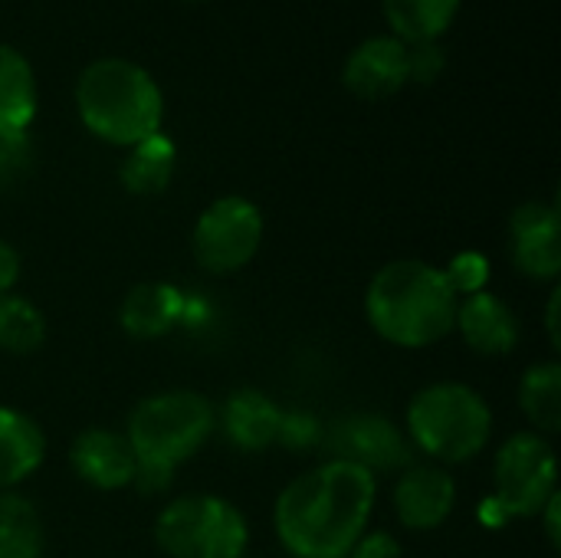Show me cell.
Segmentation results:
<instances>
[{
    "label": "cell",
    "mask_w": 561,
    "mask_h": 558,
    "mask_svg": "<svg viewBox=\"0 0 561 558\" xmlns=\"http://www.w3.org/2000/svg\"><path fill=\"white\" fill-rule=\"evenodd\" d=\"M378 480L345 460H329L293 480L276 500L279 543L296 558H345L365 536Z\"/></svg>",
    "instance_id": "6da1fadb"
},
{
    "label": "cell",
    "mask_w": 561,
    "mask_h": 558,
    "mask_svg": "<svg viewBox=\"0 0 561 558\" xmlns=\"http://www.w3.org/2000/svg\"><path fill=\"white\" fill-rule=\"evenodd\" d=\"M460 296L450 289L444 270L424 260H394L375 273L365 312L371 329L391 345L424 349L454 332Z\"/></svg>",
    "instance_id": "7a4b0ae2"
},
{
    "label": "cell",
    "mask_w": 561,
    "mask_h": 558,
    "mask_svg": "<svg viewBox=\"0 0 561 558\" xmlns=\"http://www.w3.org/2000/svg\"><path fill=\"white\" fill-rule=\"evenodd\" d=\"M76 109L95 138L131 148L161 132L164 95L145 66L122 56H105L79 72Z\"/></svg>",
    "instance_id": "3957f363"
},
{
    "label": "cell",
    "mask_w": 561,
    "mask_h": 558,
    "mask_svg": "<svg viewBox=\"0 0 561 558\" xmlns=\"http://www.w3.org/2000/svg\"><path fill=\"white\" fill-rule=\"evenodd\" d=\"M214 424V405L194 391H164L141 401L131 411L125 431V441L131 444L138 460L135 487L141 493L164 490L171 483V474L207 444Z\"/></svg>",
    "instance_id": "277c9868"
},
{
    "label": "cell",
    "mask_w": 561,
    "mask_h": 558,
    "mask_svg": "<svg viewBox=\"0 0 561 558\" xmlns=\"http://www.w3.org/2000/svg\"><path fill=\"white\" fill-rule=\"evenodd\" d=\"M408 434L414 447L434 460L463 464L486 447L493 434V411L473 388L440 382L414 395L408 408Z\"/></svg>",
    "instance_id": "5b68a950"
},
{
    "label": "cell",
    "mask_w": 561,
    "mask_h": 558,
    "mask_svg": "<svg viewBox=\"0 0 561 558\" xmlns=\"http://www.w3.org/2000/svg\"><path fill=\"white\" fill-rule=\"evenodd\" d=\"M154 539L168 558H243L250 529L233 503L197 493L161 510Z\"/></svg>",
    "instance_id": "8992f818"
},
{
    "label": "cell",
    "mask_w": 561,
    "mask_h": 558,
    "mask_svg": "<svg viewBox=\"0 0 561 558\" xmlns=\"http://www.w3.org/2000/svg\"><path fill=\"white\" fill-rule=\"evenodd\" d=\"M556 480L559 464L552 444L536 431L513 434L493 464V506L506 520L539 516L542 506L559 493Z\"/></svg>",
    "instance_id": "52a82bcc"
},
{
    "label": "cell",
    "mask_w": 561,
    "mask_h": 558,
    "mask_svg": "<svg viewBox=\"0 0 561 558\" xmlns=\"http://www.w3.org/2000/svg\"><path fill=\"white\" fill-rule=\"evenodd\" d=\"M263 240V214L247 197H220L214 201L197 227H194V257L210 273H237L243 270Z\"/></svg>",
    "instance_id": "ba28073f"
},
{
    "label": "cell",
    "mask_w": 561,
    "mask_h": 558,
    "mask_svg": "<svg viewBox=\"0 0 561 558\" xmlns=\"http://www.w3.org/2000/svg\"><path fill=\"white\" fill-rule=\"evenodd\" d=\"M325 447L332 451V460L355 464L368 470L371 477L401 470L411 464V451L404 434L378 414H348L339 418L325 431Z\"/></svg>",
    "instance_id": "9c48e42d"
},
{
    "label": "cell",
    "mask_w": 561,
    "mask_h": 558,
    "mask_svg": "<svg viewBox=\"0 0 561 558\" xmlns=\"http://www.w3.org/2000/svg\"><path fill=\"white\" fill-rule=\"evenodd\" d=\"M513 260L533 280H556L561 273V217L556 204L529 201L510 220Z\"/></svg>",
    "instance_id": "30bf717a"
},
{
    "label": "cell",
    "mask_w": 561,
    "mask_h": 558,
    "mask_svg": "<svg viewBox=\"0 0 561 558\" xmlns=\"http://www.w3.org/2000/svg\"><path fill=\"white\" fill-rule=\"evenodd\" d=\"M342 82L358 99H388L408 82V43L398 36H368L342 69Z\"/></svg>",
    "instance_id": "8fae6325"
},
{
    "label": "cell",
    "mask_w": 561,
    "mask_h": 558,
    "mask_svg": "<svg viewBox=\"0 0 561 558\" xmlns=\"http://www.w3.org/2000/svg\"><path fill=\"white\" fill-rule=\"evenodd\" d=\"M69 464L79 480H85L95 490H122L135 483L138 460L125 434L89 428L82 431L69 447Z\"/></svg>",
    "instance_id": "7c38bea8"
},
{
    "label": "cell",
    "mask_w": 561,
    "mask_h": 558,
    "mask_svg": "<svg viewBox=\"0 0 561 558\" xmlns=\"http://www.w3.org/2000/svg\"><path fill=\"white\" fill-rule=\"evenodd\" d=\"M457 503V483L440 467H408L394 487V513L408 529H437Z\"/></svg>",
    "instance_id": "4fadbf2b"
},
{
    "label": "cell",
    "mask_w": 561,
    "mask_h": 558,
    "mask_svg": "<svg viewBox=\"0 0 561 558\" xmlns=\"http://www.w3.org/2000/svg\"><path fill=\"white\" fill-rule=\"evenodd\" d=\"M463 342L480 355H510L519 345V322L513 309L493 293H473L457 306V322Z\"/></svg>",
    "instance_id": "5bb4252c"
},
{
    "label": "cell",
    "mask_w": 561,
    "mask_h": 558,
    "mask_svg": "<svg viewBox=\"0 0 561 558\" xmlns=\"http://www.w3.org/2000/svg\"><path fill=\"white\" fill-rule=\"evenodd\" d=\"M220 424L233 447L256 454V451H266L273 441H279L283 411L263 391L240 388L227 398V405L220 411Z\"/></svg>",
    "instance_id": "9a60e30c"
},
{
    "label": "cell",
    "mask_w": 561,
    "mask_h": 558,
    "mask_svg": "<svg viewBox=\"0 0 561 558\" xmlns=\"http://www.w3.org/2000/svg\"><path fill=\"white\" fill-rule=\"evenodd\" d=\"M184 293L168 283H138L122 299L118 319L131 339H158L184 319Z\"/></svg>",
    "instance_id": "2e32d148"
},
{
    "label": "cell",
    "mask_w": 561,
    "mask_h": 558,
    "mask_svg": "<svg viewBox=\"0 0 561 558\" xmlns=\"http://www.w3.org/2000/svg\"><path fill=\"white\" fill-rule=\"evenodd\" d=\"M46 457V437L33 418L0 408V490L23 483Z\"/></svg>",
    "instance_id": "e0dca14e"
},
{
    "label": "cell",
    "mask_w": 561,
    "mask_h": 558,
    "mask_svg": "<svg viewBox=\"0 0 561 558\" xmlns=\"http://www.w3.org/2000/svg\"><path fill=\"white\" fill-rule=\"evenodd\" d=\"M36 115V79L30 59L0 43V138L26 135Z\"/></svg>",
    "instance_id": "ac0fdd59"
},
{
    "label": "cell",
    "mask_w": 561,
    "mask_h": 558,
    "mask_svg": "<svg viewBox=\"0 0 561 558\" xmlns=\"http://www.w3.org/2000/svg\"><path fill=\"white\" fill-rule=\"evenodd\" d=\"M460 0H385V20L401 43H434L457 20Z\"/></svg>",
    "instance_id": "d6986e66"
},
{
    "label": "cell",
    "mask_w": 561,
    "mask_h": 558,
    "mask_svg": "<svg viewBox=\"0 0 561 558\" xmlns=\"http://www.w3.org/2000/svg\"><path fill=\"white\" fill-rule=\"evenodd\" d=\"M174 161H178L174 141L164 132H154L145 141L131 145L128 158L122 161L118 178L131 194H158L171 184Z\"/></svg>",
    "instance_id": "ffe728a7"
},
{
    "label": "cell",
    "mask_w": 561,
    "mask_h": 558,
    "mask_svg": "<svg viewBox=\"0 0 561 558\" xmlns=\"http://www.w3.org/2000/svg\"><path fill=\"white\" fill-rule=\"evenodd\" d=\"M43 556V520L26 497L0 493V558Z\"/></svg>",
    "instance_id": "44dd1931"
},
{
    "label": "cell",
    "mask_w": 561,
    "mask_h": 558,
    "mask_svg": "<svg viewBox=\"0 0 561 558\" xmlns=\"http://www.w3.org/2000/svg\"><path fill=\"white\" fill-rule=\"evenodd\" d=\"M519 405L526 418L536 424V431H546V434L561 431V365L556 362L533 365L523 375Z\"/></svg>",
    "instance_id": "7402d4cb"
},
{
    "label": "cell",
    "mask_w": 561,
    "mask_h": 558,
    "mask_svg": "<svg viewBox=\"0 0 561 558\" xmlns=\"http://www.w3.org/2000/svg\"><path fill=\"white\" fill-rule=\"evenodd\" d=\"M46 339V319L43 312L20 299V296H0V349L13 355L36 352Z\"/></svg>",
    "instance_id": "603a6c76"
},
{
    "label": "cell",
    "mask_w": 561,
    "mask_h": 558,
    "mask_svg": "<svg viewBox=\"0 0 561 558\" xmlns=\"http://www.w3.org/2000/svg\"><path fill=\"white\" fill-rule=\"evenodd\" d=\"M450 289L457 296H473V293H483L486 289V280H490V260L477 250H463L457 253L447 270H444Z\"/></svg>",
    "instance_id": "cb8c5ba5"
},
{
    "label": "cell",
    "mask_w": 561,
    "mask_h": 558,
    "mask_svg": "<svg viewBox=\"0 0 561 558\" xmlns=\"http://www.w3.org/2000/svg\"><path fill=\"white\" fill-rule=\"evenodd\" d=\"M447 66V56L440 43H408V79L414 82H434Z\"/></svg>",
    "instance_id": "d4e9b609"
},
{
    "label": "cell",
    "mask_w": 561,
    "mask_h": 558,
    "mask_svg": "<svg viewBox=\"0 0 561 558\" xmlns=\"http://www.w3.org/2000/svg\"><path fill=\"white\" fill-rule=\"evenodd\" d=\"M30 164V151H26V138L13 135V138H0V184H13Z\"/></svg>",
    "instance_id": "484cf974"
},
{
    "label": "cell",
    "mask_w": 561,
    "mask_h": 558,
    "mask_svg": "<svg viewBox=\"0 0 561 558\" xmlns=\"http://www.w3.org/2000/svg\"><path fill=\"white\" fill-rule=\"evenodd\" d=\"M345 558H401V546L391 533H368L348 549Z\"/></svg>",
    "instance_id": "4316f807"
},
{
    "label": "cell",
    "mask_w": 561,
    "mask_h": 558,
    "mask_svg": "<svg viewBox=\"0 0 561 558\" xmlns=\"http://www.w3.org/2000/svg\"><path fill=\"white\" fill-rule=\"evenodd\" d=\"M319 437V424L306 414H283V424H279V441L289 444V447H306L309 441Z\"/></svg>",
    "instance_id": "83f0119b"
},
{
    "label": "cell",
    "mask_w": 561,
    "mask_h": 558,
    "mask_svg": "<svg viewBox=\"0 0 561 558\" xmlns=\"http://www.w3.org/2000/svg\"><path fill=\"white\" fill-rule=\"evenodd\" d=\"M16 276H20V257L10 243L0 240V296H7L13 289Z\"/></svg>",
    "instance_id": "f1b7e54d"
},
{
    "label": "cell",
    "mask_w": 561,
    "mask_h": 558,
    "mask_svg": "<svg viewBox=\"0 0 561 558\" xmlns=\"http://www.w3.org/2000/svg\"><path fill=\"white\" fill-rule=\"evenodd\" d=\"M559 503H561V497L556 493L546 506H542V513L539 516H546V533H549V543L559 549V543H561V536H559Z\"/></svg>",
    "instance_id": "f546056e"
},
{
    "label": "cell",
    "mask_w": 561,
    "mask_h": 558,
    "mask_svg": "<svg viewBox=\"0 0 561 558\" xmlns=\"http://www.w3.org/2000/svg\"><path fill=\"white\" fill-rule=\"evenodd\" d=\"M559 303H561V293H559V289H556V293H552V299H549V312H546V322H549V339H552V349H561Z\"/></svg>",
    "instance_id": "4dcf8cb0"
}]
</instances>
